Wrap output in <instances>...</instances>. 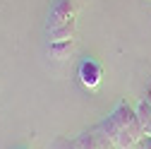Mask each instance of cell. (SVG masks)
Here are the masks:
<instances>
[{
  "mask_svg": "<svg viewBox=\"0 0 151 149\" xmlns=\"http://www.w3.org/2000/svg\"><path fill=\"white\" fill-rule=\"evenodd\" d=\"M96 127L110 140V144L115 149H132V147H137L139 140L144 137V130L139 125L137 111L129 108L125 101H120L110 111V116L103 123H99Z\"/></svg>",
  "mask_w": 151,
  "mask_h": 149,
  "instance_id": "obj_1",
  "label": "cell"
},
{
  "mask_svg": "<svg viewBox=\"0 0 151 149\" xmlns=\"http://www.w3.org/2000/svg\"><path fill=\"white\" fill-rule=\"evenodd\" d=\"M74 14H77V5H74V0H53V5L48 10L46 29H55V27H63V24L74 22Z\"/></svg>",
  "mask_w": 151,
  "mask_h": 149,
  "instance_id": "obj_2",
  "label": "cell"
},
{
  "mask_svg": "<svg viewBox=\"0 0 151 149\" xmlns=\"http://www.w3.org/2000/svg\"><path fill=\"white\" fill-rule=\"evenodd\" d=\"M70 149H115V147L110 144V140L99 127H93L89 132H82L79 137H74L70 142Z\"/></svg>",
  "mask_w": 151,
  "mask_h": 149,
  "instance_id": "obj_3",
  "label": "cell"
},
{
  "mask_svg": "<svg viewBox=\"0 0 151 149\" xmlns=\"http://www.w3.org/2000/svg\"><path fill=\"white\" fill-rule=\"evenodd\" d=\"M77 74H79V82L86 87V89H96L103 80V67L99 65V60L93 58H84L77 67Z\"/></svg>",
  "mask_w": 151,
  "mask_h": 149,
  "instance_id": "obj_4",
  "label": "cell"
},
{
  "mask_svg": "<svg viewBox=\"0 0 151 149\" xmlns=\"http://www.w3.org/2000/svg\"><path fill=\"white\" fill-rule=\"evenodd\" d=\"M74 53V39L70 41H50L48 43V58L53 60H67Z\"/></svg>",
  "mask_w": 151,
  "mask_h": 149,
  "instance_id": "obj_5",
  "label": "cell"
},
{
  "mask_svg": "<svg viewBox=\"0 0 151 149\" xmlns=\"http://www.w3.org/2000/svg\"><path fill=\"white\" fill-rule=\"evenodd\" d=\"M74 31H77V24L70 22V24L55 27V29H46V36H48V43L50 41H70V39H74Z\"/></svg>",
  "mask_w": 151,
  "mask_h": 149,
  "instance_id": "obj_6",
  "label": "cell"
},
{
  "mask_svg": "<svg viewBox=\"0 0 151 149\" xmlns=\"http://www.w3.org/2000/svg\"><path fill=\"white\" fill-rule=\"evenodd\" d=\"M134 111H137V118H139V125L144 130V135L151 137V103L149 101H139Z\"/></svg>",
  "mask_w": 151,
  "mask_h": 149,
  "instance_id": "obj_7",
  "label": "cell"
},
{
  "mask_svg": "<svg viewBox=\"0 0 151 149\" xmlns=\"http://www.w3.org/2000/svg\"><path fill=\"white\" fill-rule=\"evenodd\" d=\"M146 101H149V103H151V91H149V99H146Z\"/></svg>",
  "mask_w": 151,
  "mask_h": 149,
  "instance_id": "obj_8",
  "label": "cell"
},
{
  "mask_svg": "<svg viewBox=\"0 0 151 149\" xmlns=\"http://www.w3.org/2000/svg\"><path fill=\"white\" fill-rule=\"evenodd\" d=\"M22 149H24V147H22Z\"/></svg>",
  "mask_w": 151,
  "mask_h": 149,
  "instance_id": "obj_9",
  "label": "cell"
}]
</instances>
